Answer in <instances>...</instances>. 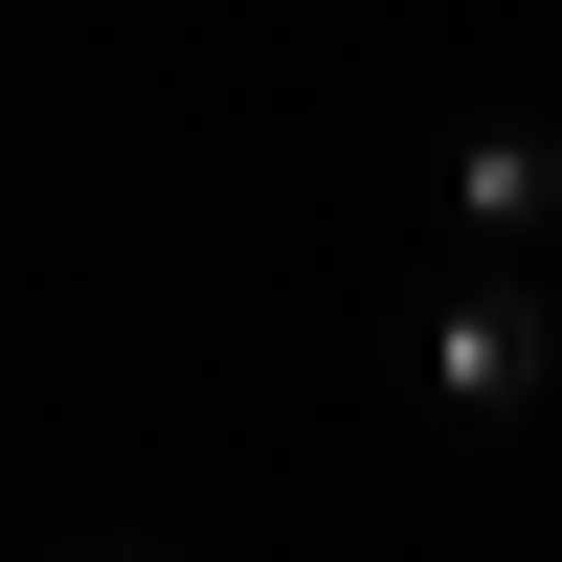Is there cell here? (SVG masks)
Segmentation results:
<instances>
[{"label": "cell", "instance_id": "1", "mask_svg": "<svg viewBox=\"0 0 562 562\" xmlns=\"http://www.w3.org/2000/svg\"><path fill=\"white\" fill-rule=\"evenodd\" d=\"M405 405H428V428H540V383H562V293H540V270H428V293H405Z\"/></svg>", "mask_w": 562, "mask_h": 562}, {"label": "cell", "instance_id": "2", "mask_svg": "<svg viewBox=\"0 0 562 562\" xmlns=\"http://www.w3.org/2000/svg\"><path fill=\"white\" fill-rule=\"evenodd\" d=\"M428 203H450V248L540 270V248H562V135H540V113H473V135H450V180H428Z\"/></svg>", "mask_w": 562, "mask_h": 562}, {"label": "cell", "instance_id": "3", "mask_svg": "<svg viewBox=\"0 0 562 562\" xmlns=\"http://www.w3.org/2000/svg\"><path fill=\"white\" fill-rule=\"evenodd\" d=\"M45 562H180V540H45Z\"/></svg>", "mask_w": 562, "mask_h": 562}]
</instances>
